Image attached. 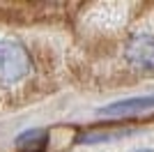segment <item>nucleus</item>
<instances>
[{"instance_id":"f257e3e1","label":"nucleus","mask_w":154,"mask_h":152,"mask_svg":"<svg viewBox=\"0 0 154 152\" xmlns=\"http://www.w3.org/2000/svg\"><path fill=\"white\" fill-rule=\"evenodd\" d=\"M30 71V55L12 39H0V81L14 83Z\"/></svg>"},{"instance_id":"f03ea898","label":"nucleus","mask_w":154,"mask_h":152,"mask_svg":"<svg viewBox=\"0 0 154 152\" xmlns=\"http://www.w3.org/2000/svg\"><path fill=\"white\" fill-rule=\"evenodd\" d=\"M124 55L138 69H154V35L138 32L127 42Z\"/></svg>"},{"instance_id":"7ed1b4c3","label":"nucleus","mask_w":154,"mask_h":152,"mask_svg":"<svg viewBox=\"0 0 154 152\" xmlns=\"http://www.w3.org/2000/svg\"><path fill=\"white\" fill-rule=\"evenodd\" d=\"M147 108H154V95L152 97H136V99L115 101V104L101 108L99 115H115V118H122V115L140 113V111H147Z\"/></svg>"},{"instance_id":"20e7f679","label":"nucleus","mask_w":154,"mask_h":152,"mask_svg":"<svg viewBox=\"0 0 154 152\" xmlns=\"http://www.w3.org/2000/svg\"><path fill=\"white\" fill-rule=\"evenodd\" d=\"M136 152H154V150H149V147H145V150H136Z\"/></svg>"}]
</instances>
